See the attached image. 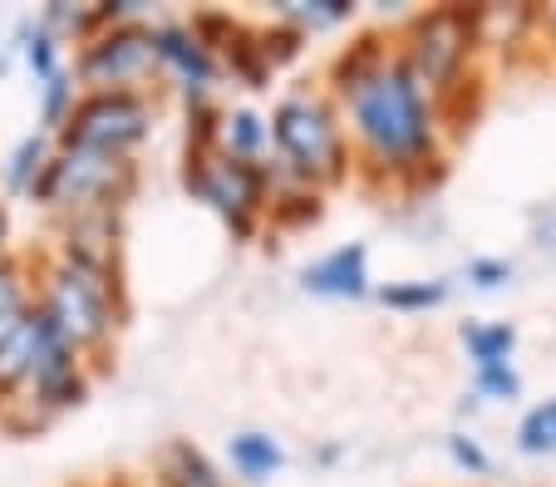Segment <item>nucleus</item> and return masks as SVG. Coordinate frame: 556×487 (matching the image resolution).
I'll list each match as a JSON object with an SVG mask.
<instances>
[{"label": "nucleus", "mask_w": 556, "mask_h": 487, "mask_svg": "<svg viewBox=\"0 0 556 487\" xmlns=\"http://www.w3.org/2000/svg\"><path fill=\"white\" fill-rule=\"evenodd\" d=\"M326 217V192L291 188V182H271V202H266V222L271 227H311Z\"/></svg>", "instance_id": "a211bd4d"}, {"label": "nucleus", "mask_w": 556, "mask_h": 487, "mask_svg": "<svg viewBox=\"0 0 556 487\" xmlns=\"http://www.w3.org/2000/svg\"><path fill=\"white\" fill-rule=\"evenodd\" d=\"M513 275H517V266L507 261V256H472V261L463 266V281H468L472 291H483V296L513 286Z\"/></svg>", "instance_id": "b1692460"}, {"label": "nucleus", "mask_w": 556, "mask_h": 487, "mask_svg": "<svg viewBox=\"0 0 556 487\" xmlns=\"http://www.w3.org/2000/svg\"><path fill=\"white\" fill-rule=\"evenodd\" d=\"M326 94L336 99L355 172L369 188L429 192L448 172L453 138L439 99L414 79L389 30H365L330 54Z\"/></svg>", "instance_id": "f257e3e1"}, {"label": "nucleus", "mask_w": 556, "mask_h": 487, "mask_svg": "<svg viewBox=\"0 0 556 487\" xmlns=\"http://www.w3.org/2000/svg\"><path fill=\"white\" fill-rule=\"evenodd\" d=\"M50 153H54L50 133H40V128L25 133L21 143L5 153V163H0V188H5V197H30L40 172H45V163H50Z\"/></svg>", "instance_id": "2eb2a0df"}, {"label": "nucleus", "mask_w": 556, "mask_h": 487, "mask_svg": "<svg viewBox=\"0 0 556 487\" xmlns=\"http://www.w3.org/2000/svg\"><path fill=\"white\" fill-rule=\"evenodd\" d=\"M478 403H483V399H478V394H463V399H458V413H463V419H468V413H478Z\"/></svg>", "instance_id": "c756f323"}, {"label": "nucleus", "mask_w": 556, "mask_h": 487, "mask_svg": "<svg viewBox=\"0 0 556 487\" xmlns=\"http://www.w3.org/2000/svg\"><path fill=\"white\" fill-rule=\"evenodd\" d=\"M153 483L157 487H227L222 467L202 453L198 444L188 438H173L163 453H157V467H153Z\"/></svg>", "instance_id": "ddd939ff"}, {"label": "nucleus", "mask_w": 556, "mask_h": 487, "mask_svg": "<svg viewBox=\"0 0 556 487\" xmlns=\"http://www.w3.org/2000/svg\"><path fill=\"white\" fill-rule=\"evenodd\" d=\"M134 188H138L134 158H109V153L54 143L30 202H40L45 213H60L70 222V217H85V213H118L134 197Z\"/></svg>", "instance_id": "39448f33"}, {"label": "nucleus", "mask_w": 556, "mask_h": 487, "mask_svg": "<svg viewBox=\"0 0 556 487\" xmlns=\"http://www.w3.org/2000/svg\"><path fill=\"white\" fill-rule=\"evenodd\" d=\"M266 133H271V153H266L271 182L330 192L355 172L345 124H340V108L326 89H286L266 114Z\"/></svg>", "instance_id": "7ed1b4c3"}, {"label": "nucleus", "mask_w": 556, "mask_h": 487, "mask_svg": "<svg viewBox=\"0 0 556 487\" xmlns=\"http://www.w3.org/2000/svg\"><path fill=\"white\" fill-rule=\"evenodd\" d=\"M182 188L227 222L237 242H252L266 222V202H271V168L266 163H237L227 153H188L182 158Z\"/></svg>", "instance_id": "423d86ee"}, {"label": "nucleus", "mask_w": 556, "mask_h": 487, "mask_svg": "<svg viewBox=\"0 0 556 487\" xmlns=\"http://www.w3.org/2000/svg\"><path fill=\"white\" fill-rule=\"evenodd\" d=\"M355 11H359L355 0H276L271 21L291 25V30H301L305 40H311V35H326V30H336V25L355 21Z\"/></svg>", "instance_id": "f3484780"}, {"label": "nucleus", "mask_w": 556, "mask_h": 487, "mask_svg": "<svg viewBox=\"0 0 556 487\" xmlns=\"http://www.w3.org/2000/svg\"><path fill=\"white\" fill-rule=\"evenodd\" d=\"M148 40H153V64L182 94V104H212L222 85V60L188 21H148Z\"/></svg>", "instance_id": "1a4fd4ad"}, {"label": "nucleus", "mask_w": 556, "mask_h": 487, "mask_svg": "<svg viewBox=\"0 0 556 487\" xmlns=\"http://www.w3.org/2000/svg\"><path fill=\"white\" fill-rule=\"evenodd\" d=\"M453 296V281L433 275V281H384L375 286V300L389 310H404V316H419V310H433Z\"/></svg>", "instance_id": "6ab92c4d"}, {"label": "nucleus", "mask_w": 556, "mask_h": 487, "mask_svg": "<svg viewBox=\"0 0 556 487\" xmlns=\"http://www.w3.org/2000/svg\"><path fill=\"white\" fill-rule=\"evenodd\" d=\"M443 448H448V458H453V467L458 473H468V477H488L493 473V458H488V448H483V438H472V434H448L443 438Z\"/></svg>", "instance_id": "a878e982"}, {"label": "nucleus", "mask_w": 556, "mask_h": 487, "mask_svg": "<svg viewBox=\"0 0 556 487\" xmlns=\"http://www.w3.org/2000/svg\"><path fill=\"white\" fill-rule=\"evenodd\" d=\"M227 463L247 483H266V477H276L286 467V448L262 428H242V434L227 438Z\"/></svg>", "instance_id": "4468645a"}, {"label": "nucleus", "mask_w": 556, "mask_h": 487, "mask_svg": "<svg viewBox=\"0 0 556 487\" xmlns=\"http://www.w3.org/2000/svg\"><path fill=\"white\" fill-rule=\"evenodd\" d=\"M472 394H478V399H522V374H517V364L472 370Z\"/></svg>", "instance_id": "393cba45"}, {"label": "nucleus", "mask_w": 556, "mask_h": 487, "mask_svg": "<svg viewBox=\"0 0 556 487\" xmlns=\"http://www.w3.org/2000/svg\"><path fill=\"white\" fill-rule=\"evenodd\" d=\"M40 133H60L64 128V118H70V108H74V99H79V85H74V75H70V64H64L60 75H50V79H40Z\"/></svg>", "instance_id": "412c9836"}, {"label": "nucleus", "mask_w": 556, "mask_h": 487, "mask_svg": "<svg viewBox=\"0 0 556 487\" xmlns=\"http://www.w3.org/2000/svg\"><path fill=\"white\" fill-rule=\"evenodd\" d=\"M157 99L148 89H114V94H79L54 133L64 149H89L109 153V158H134V149L153 133Z\"/></svg>", "instance_id": "0eeeda50"}, {"label": "nucleus", "mask_w": 556, "mask_h": 487, "mask_svg": "<svg viewBox=\"0 0 556 487\" xmlns=\"http://www.w3.org/2000/svg\"><path fill=\"white\" fill-rule=\"evenodd\" d=\"M256 44H262L266 64H271V75H276V69H286L291 60H301L305 35L291 30V25H281V21H271V25H256Z\"/></svg>", "instance_id": "5701e85b"}, {"label": "nucleus", "mask_w": 556, "mask_h": 487, "mask_svg": "<svg viewBox=\"0 0 556 487\" xmlns=\"http://www.w3.org/2000/svg\"><path fill=\"white\" fill-rule=\"evenodd\" d=\"M45 335H50V325H45V316L35 310V300L0 330V409L30 389V374L45 350Z\"/></svg>", "instance_id": "9b49d317"}, {"label": "nucleus", "mask_w": 556, "mask_h": 487, "mask_svg": "<svg viewBox=\"0 0 556 487\" xmlns=\"http://www.w3.org/2000/svg\"><path fill=\"white\" fill-rule=\"evenodd\" d=\"M542 25H552V30H556V11H546V15H542Z\"/></svg>", "instance_id": "7c9ffc66"}, {"label": "nucleus", "mask_w": 556, "mask_h": 487, "mask_svg": "<svg viewBox=\"0 0 556 487\" xmlns=\"http://www.w3.org/2000/svg\"><path fill=\"white\" fill-rule=\"evenodd\" d=\"M301 286L311 296L326 300H365L375 296V275H369V246L365 242H345L336 252L315 256L311 266H301Z\"/></svg>", "instance_id": "9d476101"}, {"label": "nucleus", "mask_w": 556, "mask_h": 487, "mask_svg": "<svg viewBox=\"0 0 556 487\" xmlns=\"http://www.w3.org/2000/svg\"><path fill=\"white\" fill-rule=\"evenodd\" d=\"M394 50L414 69L424 89L439 99V114L448 124V138H458V128L468 124L463 99L483 94V25H478V5H458L443 0L429 11H414L409 21L394 30Z\"/></svg>", "instance_id": "f03ea898"}, {"label": "nucleus", "mask_w": 556, "mask_h": 487, "mask_svg": "<svg viewBox=\"0 0 556 487\" xmlns=\"http://www.w3.org/2000/svg\"><path fill=\"white\" fill-rule=\"evenodd\" d=\"M527 227H532L536 246L556 256V202H542V207H532V213H527Z\"/></svg>", "instance_id": "bb28decb"}, {"label": "nucleus", "mask_w": 556, "mask_h": 487, "mask_svg": "<svg viewBox=\"0 0 556 487\" xmlns=\"http://www.w3.org/2000/svg\"><path fill=\"white\" fill-rule=\"evenodd\" d=\"M79 94H114V89H148L157 79L153 40H148V21L104 25L79 44L70 64Z\"/></svg>", "instance_id": "6e6552de"}, {"label": "nucleus", "mask_w": 556, "mask_h": 487, "mask_svg": "<svg viewBox=\"0 0 556 487\" xmlns=\"http://www.w3.org/2000/svg\"><path fill=\"white\" fill-rule=\"evenodd\" d=\"M30 300H35V281H30V271H25V261L21 256H5V261H0V330L11 325Z\"/></svg>", "instance_id": "4be33fe9"}, {"label": "nucleus", "mask_w": 556, "mask_h": 487, "mask_svg": "<svg viewBox=\"0 0 556 487\" xmlns=\"http://www.w3.org/2000/svg\"><path fill=\"white\" fill-rule=\"evenodd\" d=\"M340 453H345L340 444H326V448H315V463H340Z\"/></svg>", "instance_id": "c85d7f7f"}, {"label": "nucleus", "mask_w": 556, "mask_h": 487, "mask_svg": "<svg viewBox=\"0 0 556 487\" xmlns=\"http://www.w3.org/2000/svg\"><path fill=\"white\" fill-rule=\"evenodd\" d=\"M11 256V213H5V197H0V261Z\"/></svg>", "instance_id": "cd10ccee"}, {"label": "nucleus", "mask_w": 556, "mask_h": 487, "mask_svg": "<svg viewBox=\"0 0 556 487\" xmlns=\"http://www.w3.org/2000/svg\"><path fill=\"white\" fill-rule=\"evenodd\" d=\"M212 149L227 153L237 163H266L271 153V133H266V114H256L252 104H231L217 114V138Z\"/></svg>", "instance_id": "f8f14e48"}, {"label": "nucleus", "mask_w": 556, "mask_h": 487, "mask_svg": "<svg viewBox=\"0 0 556 487\" xmlns=\"http://www.w3.org/2000/svg\"><path fill=\"white\" fill-rule=\"evenodd\" d=\"M517 453L527 458H552L556 453V394L517 419Z\"/></svg>", "instance_id": "aec40b11"}, {"label": "nucleus", "mask_w": 556, "mask_h": 487, "mask_svg": "<svg viewBox=\"0 0 556 487\" xmlns=\"http://www.w3.org/2000/svg\"><path fill=\"white\" fill-rule=\"evenodd\" d=\"M35 310L79 360L94 364L114 345L118 325H124L118 271H104V266H89L54 252L40 266V275H35Z\"/></svg>", "instance_id": "20e7f679"}, {"label": "nucleus", "mask_w": 556, "mask_h": 487, "mask_svg": "<svg viewBox=\"0 0 556 487\" xmlns=\"http://www.w3.org/2000/svg\"><path fill=\"white\" fill-rule=\"evenodd\" d=\"M458 339H463V350H468L472 370L513 364V355H517V325L513 320H463Z\"/></svg>", "instance_id": "dca6fc26"}]
</instances>
